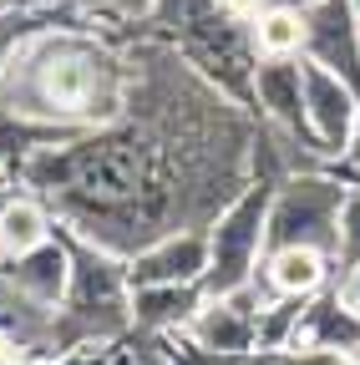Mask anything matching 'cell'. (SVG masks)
Instances as JSON below:
<instances>
[{
	"instance_id": "6da1fadb",
	"label": "cell",
	"mask_w": 360,
	"mask_h": 365,
	"mask_svg": "<svg viewBox=\"0 0 360 365\" xmlns=\"http://www.w3.org/2000/svg\"><path fill=\"white\" fill-rule=\"evenodd\" d=\"M6 81H16L21 91V112L26 117H46V122H66V127H102L122 112V61L107 46L86 41L81 31H41L31 36Z\"/></svg>"
},
{
	"instance_id": "7a4b0ae2",
	"label": "cell",
	"mask_w": 360,
	"mask_h": 365,
	"mask_svg": "<svg viewBox=\"0 0 360 365\" xmlns=\"http://www.w3.org/2000/svg\"><path fill=\"white\" fill-rule=\"evenodd\" d=\"M71 249V284H66V299H61V325L51 330L56 345H71V340H107L117 335L127 319H132V299H127V269L117 264L112 249L81 239V244H66Z\"/></svg>"
},
{
	"instance_id": "3957f363",
	"label": "cell",
	"mask_w": 360,
	"mask_h": 365,
	"mask_svg": "<svg viewBox=\"0 0 360 365\" xmlns=\"http://www.w3.org/2000/svg\"><path fill=\"white\" fill-rule=\"evenodd\" d=\"M269 203H274V188H269V182L259 178L254 188H244L229 208L218 213L213 234H208V274H203V294H234V289H249V274H254L259 249H264Z\"/></svg>"
},
{
	"instance_id": "277c9868",
	"label": "cell",
	"mask_w": 360,
	"mask_h": 365,
	"mask_svg": "<svg viewBox=\"0 0 360 365\" xmlns=\"http://www.w3.org/2000/svg\"><path fill=\"white\" fill-rule=\"evenodd\" d=\"M340 208H345V188L330 178H289L284 188H274L269 203V223H264V249H284V244H309L320 254L340 249Z\"/></svg>"
},
{
	"instance_id": "5b68a950",
	"label": "cell",
	"mask_w": 360,
	"mask_h": 365,
	"mask_svg": "<svg viewBox=\"0 0 360 365\" xmlns=\"http://www.w3.org/2000/svg\"><path fill=\"white\" fill-rule=\"evenodd\" d=\"M299 81H304V122H309V143L314 153L325 158H340L350 148V132H355V117H360V91L335 76L330 66L299 56Z\"/></svg>"
},
{
	"instance_id": "8992f818",
	"label": "cell",
	"mask_w": 360,
	"mask_h": 365,
	"mask_svg": "<svg viewBox=\"0 0 360 365\" xmlns=\"http://www.w3.org/2000/svg\"><path fill=\"white\" fill-rule=\"evenodd\" d=\"M304 11V56L330 66L360 91V11L355 0H309Z\"/></svg>"
},
{
	"instance_id": "52a82bcc",
	"label": "cell",
	"mask_w": 360,
	"mask_h": 365,
	"mask_svg": "<svg viewBox=\"0 0 360 365\" xmlns=\"http://www.w3.org/2000/svg\"><path fill=\"white\" fill-rule=\"evenodd\" d=\"M208 274V234H168L148 249L132 254L127 264V284L143 289V284H203Z\"/></svg>"
},
{
	"instance_id": "ba28073f",
	"label": "cell",
	"mask_w": 360,
	"mask_h": 365,
	"mask_svg": "<svg viewBox=\"0 0 360 365\" xmlns=\"http://www.w3.org/2000/svg\"><path fill=\"white\" fill-rule=\"evenodd\" d=\"M254 102L264 107L269 122H279L284 132L309 143V122H304V81H299V56H259L254 66Z\"/></svg>"
},
{
	"instance_id": "9c48e42d",
	"label": "cell",
	"mask_w": 360,
	"mask_h": 365,
	"mask_svg": "<svg viewBox=\"0 0 360 365\" xmlns=\"http://www.w3.org/2000/svg\"><path fill=\"white\" fill-rule=\"evenodd\" d=\"M11 269H6V279L26 294V299H36V304H61L66 299V284H71V249H66V239H46V244H36L31 254H21V259H6Z\"/></svg>"
},
{
	"instance_id": "30bf717a",
	"label": "cell",
	"mask_w": 360,
	"mask_h": 365,
	"mask_svg": "<svg viewBox=\"0 0 360 365\" xmlns=\"http://www.w3.org/2000/svg\"><path fill=\"white\" fill-rule=\"evenodd\" d=\"M193 330H198V345L213 355H244L259 335V319H254L244 289H234V294H208L203 309L193 314Z\"/></svg>"
},
{
	"instance_id": "8fae6325",
	"label": "cell",
	"mask_w": 360,
	"mask_h": 365,
	"mask_svg": "<svg viewBox=\"0 0 360 365\" xmlns=\"http://www.w3.org/2000/svg\"><path fill=\"white\" fill-rule=\"evenodd\" d=\"M203 284H143L132 289V319L148 330H163V325H183V319H193L203 309Z\"/></svg>"
},
{
	"instance_id": "7c38bea8",
	"label": "cell",
	"mask_w": 360,
	"mask_h": 365,
	"mask_svg": "<svg viewBox=\"0 0 360 365\" xmlns=\"http://www.w3.org/2000/svg\"><path fill=\"white\" fill-rule=\"evenodd\" d=\"M325 259L320 249L309 244H284V249H269V289L274 294H314L325 284Z\"/></svg>"
},
{
	"instance_id": "4fadbf2b",
	"label": "cell",
	"mask_w": 360,
	"mask_h": 365,
	"mask_svg": "<svg viewBox=\"0 0 360 365\" xmlns=\"http://www.w3.org/2000/svg\"><path fill=\"white\" fill-rule=\"evenodd\" d=\"M86 127H66V122H46V117H26V112H0V158H26L36 148H51V143H66Z\"/></svg>"
},
{
	"instance_id": "5bb4252c",
	"label": "cell",
	"mask_w": 360,
	"mask_h": 365,
	"mask_svg": "<svg viewBox=\"0 0 360 365\" xmlns=\"http://www.w3.org/2000/svg\"><path fill=\"white\" fill-rule=\"evenodd\" d=\"M51 239V218L36 198H11L6 213H0V259H21L36 244Z\"/></svg>"
},
{
	"instance_id": "9a60e30c",
	"label": "cell",
	"mask_w": 360,
	"mask_h": 365,
	"mask_svg": "<svg viewBox=\"0 0 360 365\" xmlns=\"http://www.w3.org/2000/svg\"><path fill=\"white\" fill-rule=\"evenodd\" d=\"M254 46H259V56H299L304 51V11H294V6L259 11Z\"/></svg>"
},
{
	"instance_id": "2e32d148",
	"label": "cell",
	"mask_w": 360,
	"mask_h": 365,
	"mask_svg": "<svg viewBox=\"0 0 360 365\" xmlns=\"http://www.w3.org/2000/svg\"><path fill=\"white\" fill-rule=\"evenodd\" d=\"M51 21H56L51 11H36V6H0V81H6L16 51H21L31 36H41Z\"/></svg>"
},
{
	"instance_id": "e0dca14e",
	"label": "cell",
	"mask_w": 360,
	"mask_h": 365,
	"mask_svg": "<svg viewBox=\"0 0 360 365\" xmlns=\"http://www.w3.org/2000/svg\"><path fill=\"white\" fill-rule=\"evenodd\" d=\"M340 264H360V188H345V208H340Z\"/></svg>"
},
{
	"instance_id": "ac0fdd59",
	"label": "cell",
	"mask_w": 360,
	"mask_h": 365,
	"mask_svg": "<svg viewBox=\"0 0 360 365\" xmlns=\"http://www.w3.org/2000/svg\"><path fill=\"white\" fill-rule=\"evenodd\" d=\"M259 365H350V355L345 350H330V345H314V350H284V355H269V360H259Z\"/></svg>"
},
{
	"instance_id": "d6986e66",
	"label": "cell",
	"mask_w": 360,
	"mask_h": 365,
	"mask_svg": "<svg viewBox=\"0 0 360 365\" xmlns=\"http://www.w3.org/2000/svg\"><path fill=\"white\" fill-rule=\"evenodd\" d=\"M335 299H340V309H345V314H355V319H360V264H345L340 284H335Z\"/></svg>"
},
{
	"instance_id": "ffe728a7",
	"label": "cell",
	"mask_w": 360,
	"mask_h": 365,
	"mask_svg": "<svg viewBox=\"0 0 360 365\" xmlns=\"http://www.w3.org/2000/svg\"><path fill=\"white\" fill-rule=\"evenodd\" d=\"M92 6H112V11H122V16H148L153 0H92Z\"/></svg>"
},
{
	"instance_id": "44dd1931",
	"label": "cell",
	"mask_w": 360,
	"mask_h": 365,
	"mask_svg": "<svg viewBox=\"0 0 360 365\" xmlns=\"http://www.w3.org/2000/svg\"><path fill=\"white\" fill-rule=\"evenodd\" d=\"M350 163H360V117H355V132H350V148H345Z\"/></svg>"
},
{
	"instance_id": "7402d4cb",
	"label": "cell",
	"mask_w": 360,
	"mask_h": 365,
	"mask_svg": "<svg viewBox=\"0 0 360 365\" xmlns=\"http://www.w3.org/2000/svg\"><path fill=\"white\" fill-rule=\"evenodd\" d=\"M11 198H16V193H6V188H0V213H6V203H11Z\"/></svg>"
},
{
	"instance_id": "603a6c76",
	"label": "cell",
	"mask_w": 360,
	"mask_h": 365,
	"mask_svg": "<svg viewBox=\"0 0 360 365\" xmlns=\"http://www.w3.org/2000/svg\"><path fill=\"white\" fill-rule=\"evenodd\" d=\"M0 6H26V0H0Z\"/></svg>"
}]
</instances>
